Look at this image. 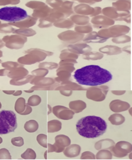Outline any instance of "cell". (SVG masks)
<instances>
[{
  "label": "cell",
  "mask_w": 132,
  "mask_h": 160,
  "mask_svg": "<svg viewBox=\"0 0 132 160\" xmlns=\"http://www.w3.org/2000/svg\"><path fill=\"white\" fill-rule=\"evenodd\" d=\"M74 77L79 84L94 86L109 82L113 76L109 71L99 66L90 65L77 69Z\"/></svg>",
  "instance_id": "cell-1"
},
{
  "label": "cell",
  "mask_w": 132,
  "mask_h": 160,
  "mask_svg": "<svg viewBox=\"0 0 132 160\" xmlns=\"http://www.w3.org/2000/svg\"><path fill=\"white\" fill-rule=\"evenodd\" d=\"M107 128V122L100 117L87 116L81 118L76 124V130L81 136L87 138H95L103 135Z\"/></svg>",
  "instance_id": "cell-2"
},
{
  "label": "cell",
  "mask_w": 132,
  "mask_h": 160,
  "mask_svg": "<svg viewBox=\"0 0 132 160\" xmlns=\"http://www.w3.org/2000/svg\"><path fill=\"white\" fill-rule=\"evenodd\" d=\"M17 126L16 115L13 111L3 110L0 112V135L13 132Z\"/></svg>",
  "instance_id": "cell-3"
},
{
  "label": "cell",
  "mask_w": 132,
  "mask_h": 160,
  "mask_svg": "<svg viewBox=\"0 0 132 160\" xmlns=\"http://www.w3.org/2000/svg\"><path fill=\"white\" fill-rule=\"evenodd\" d=\"M28 17L25 10L18 7H5L0 9V20L12 23L18 22Z\"/></svg>",
  "instance_id": "cell-4"
},
{
  "label": "cell",
  "mask_w": 132,
  "mask_h": 160,
  "mask_svg": "<svg viewBox=\"0 0 132 160\" xmlns=\"http://www.w3.org/2000/svg\"><path fill=\"white\" fill-rule=\"evenodd\" d=\"M132 151V144L129 142L120 141L114 146L110 152L112 155L118 158L126 157Z\"/></svg>",
  "instance_id": "cell-5"
},
{
  "label": "cell",
  "mask_w": 132,
  "mask_h": 160,
  "mask_svg": "<svg viewBox=\"0 0 132 160\" xmlns=\"http://www.w3.org/2000/svg\"><path fill=\"white\" fill-rule=\"evenodd\" d=\"M87 92L86 96L88 99L95 101L100 102L104 100L108 91L107 86L100 87H93Z\"/></svg>",
  "instance_id": "cell-6"
},
{
  "label": "cell",
  "mask_w": 132,
  "mask_h": 160,
  "mask_svg": "<svg viewBox=\"0 0 132 160\" xmlns=\"http://www.w3.org/2000/svg\"><path fill=\"white\" fill-rule=\"evenodd\" d=\"M53 112L59 119L68 120L73 118L74 113L69 108L62 106H57L53 108Z\"/></svg>",
  "instance_id": "cell-7"
},
{
  "label": "cell",
  "mask_w": 132,
  "mask_h": 160,
  "mask_svg": "<svg viewBox=\"0 0 132 160\" xmlns=\"http://www.w3.org/2000/svg\"><path fill=\"white\" fill-rule=\"evenodd\" d=\"M55 143L53 144L55 152L61 153L65 149L66 147L70 145L71 140L68 136L64 135H58L55 138Z\"/></svg>",
  "instance_id": "cell-8"
},
{
  "label": "cell",
  "mask_w": 132,
  "mask_h": 160,
  "mask_svg": "<svg viewBox=\"0 0 132 160\" xmlns=\"http://www.w3.org/2000/svg\"><path fill=\"white\" fill-rule=\"evenodd\" d=\"M68 48V49L64 50L62 52H69L76 54H81L89 52L92 49L90 46L85 43L70 45Z\"/></svg>",
  "instance_id": "cell-9"
},
{
  "label": "cell",
  "mask_w": 132,
  "mask_h": 160,
  "mask_svg": "<svg viewBox=\"0 0 132 160\" xmlns=\"http://www.w3.org/2000/svg\"><path fill=\"white\" fill-rule=\"evenodd\" d=\"M111 111L115 113H119L127 110L130 108V105L128 102L121 100H114L109 104Z\"/></svg>",
  "instance_id": "cell-10"
},
{
  "label": "cell",
  "mask_w": 132,
  "mask_h": 160,
  "mask_svg": "<svg viewBox=\"0 0 132 160\" xmlns=\"http://www.w3.org/2000/svg\"><path fill=\"white\" fill-rule=\"evenodd\" d=\"M28 73V71L22 67L18 68H14L13 70H10L7 75L9 78L17 80L24 78Z\"/></svg>",
  "instance_id": "cell-11"
},
{
  "label": "cell",
  "mask_w": 132,
  "mask_h": 160,
  "mask_svg": "<svg viewBox=\"0 0 132 160\" xmlns=\"http://www.w3.org/2000/svg\"><path fill=\"white\" fill-rule=\"evenodd\" d=\"M81 148L78 144H73L69 145L64 151V154L66 157L69 158H74L78 157L80 154Z\"/></svg>",
  "instance_id": "cell-12"
},
{
  "label": "cell",
  "mask_w": 132,
  "mask_h": 160,
  "mask_svg": "<svg viewBox=\"0 0 132 160\" xmlns=\"http://www.w3.org/2000/svg\"><path fill=\"white\" fill-rule=\"evenodd\" d=\"M115 144L114 142L111 139H104L97 142L94 145V148L97 150L101 149L110 150Z\"/></svg>",
  "instance_id": "cell-13"
},
{
  "label": "cell",
  "mask_w": 132,
  "mask_h": 160,
  "mask_svg": "<svg viewBox=\"0 0 132 160\" xmlns=\"http://www.w3.org/2000/svg\"><path fill=\"white\" fill-rule=\"evenodd\" d=\"M107 39L101 38L96 32H92L87 35L83 41L86 43H103L107 41Z\"/></svg>",
  "instance_id": "cell-14"
},
{
  "label": "cell",
  "mask_w": 132,
  "mask_h": 160,
  "mask_svg": "<svg viewBox=\"0 0 132 160\" xmlns=\"http://www.w3.org/2000/svg\"><path fill=\"white\" fill-rule=\"evenodd\" d=\"M69 108L74 113H79L82 112L86 108V103L82 100H78L71 102Z\"/></svg>",
  "instance_id": "cell-15"
},
{
  "label": "cell",
  "mask_w": 132,
  "mask_h": 160,
  "mask_svg": "<svg viewBox=\"0 0 132 160\" xmlns=\"http://www.w3.org/2000/svg\"><path fill=\"white\" fill-rule=\"evenodd\" d=\"M54 82L53 79L51 78H42L36 77V78L31 80L30 83L41 87H46L45 86L52 85Z\"/></svg>",
  "instance_id": "cell-16"
},
{
  "label": "cell",
  "mask_w": 132,
  "mask_h": 160,
  "mask_svg": "<svg viewBox=\"0 0 132 160\" xmlns=\"http://www.w3.org/2000/svg\"><path fill=\"white\" fill-rule=\"evenodd\" d=\"M99 50L100 52L108 55H118L122 52L121 48L113 46H105L99 49Z\"/></svg>",
  "instance_id": "cell-17"
},
{
  "label": "cell",
  "mask_w": 132,
  "mask_h": 160,
  "mask_svg": "<svg viewBox=\"0 0 132 160\" xmlns=\"http://www.w3.org/2000/svg\"><path fill=\"white\" fill-rule=\"evenodd\" d=\"M74 11L77 13L84 15H92L94 12V9L87 4L78 5L75 8Z\"/></svg>",
  "instance_id": "cell-18"
},
{
  "label": "cell",
  "mask_w": 132,
  "mask_h": 160,
  "mask_svg": "<svg viewBox=\"0 0 132 160\" xmlns=\"http://www.w3.org/2000/svg\"><path fill=\"white\" fill-rule=\"evenodd\" d=\"M62 123L57 120H53L48 122V132L53 133L59 131L62 128Z\"/></svg>",
  "instance_id": "cell-19"
},
{
  "label": "cell",
  "mask_w": 132,
  "mask_h": 160,
  "mask_svg": "<svg viewBox=\"0 0 132 160\" xmlns=\"http://www.w3.org/2000/svg\"><path fill=\"white\" fill-rule=\"evenodd\" d=\"M52 10L51 8L48 7L47 6L44 5L42 7L40 8L39 9L35 10L33 14V16L37 17L39 18H46L49 14H50Z\"/></svg>",
  "instance_id": "cell-20"
},
{
  "label": "cell",
  "mask_w": 132,
  "mask_h": 160,
  "mask_svg": "<svg viewBox=\"0 0 132 160\" xmlns=\"http://www.w3.org/2000/svg\"><path fill=\"white\" fill-rule=\"evenodd\" d=\"M108 120L112 124L119 126L125 122V118L122 115L116 113L111 115Z\"/></svg>",
  "instance_id": "cell-21"
},
{
  "label": "cell",
  "mask_w": 132,
  "mask_h": 160,
  "mask_svg": "<svg viewBox=\"0 0 132 160\" xmlns=\"http://www.w3.org/2000/svg\"><path fill=\"white\" fill-rule=\"evenodd\" d=\"M39 125L38 122L34 120H30L26 122L24 125V128L28 132H35L38 130Z\"/></svg>",
  "instance_id": "cell-22"
},
{
  "label": "cell",
  "mask_w": 132,
  "mask_h": 160,
  "mask_svg": "<svg viewBox=\"0 0 132 160\" xmlns=\"http://www.w3.org/2000/svg\"><path fill=\"white\" fill-rule=\"evenodd\" d=\"M26 104L25 100L24 98H19L15 102V111L19 114H21L25 110L26 108Z\"/></svg>",
  "instance_id": "cell-23"
},
{
  "label": "cell",
  "mask_w": 132,
  "mask_h": 160,
  "mask_svg": "<svg viewBox=\"0 0 132 160\" xmlns=\"http://www.w3.org/2000/svg\"><path fill=\"white\" fill-rule=\"evenodd\" d=\"M104 55L103 54L98 52H88L85 53L82 55V58L87 60H100L103 58Z\"/></svg>",
  "instance_id": "cell-24"
},
{
  "label": "cell",
  "mask_w": 132,
  "mask_h": 160,
  "mask_svg": "<svg viewBox=\"0 0 132 160\" xmlns=\"http://www.w3.org/2000/svg\"><path fill=\"white\" fill-rule=\"evenodd\" d=\"M112 158V153L107 149H101L98 152L96 155V158L98 160H110Z\"/></svg>",
  "instance_id": "cell-25"
},
{
  "label": "cell",
  "mask_w": 132,
  "mask_h": 160,
  "mask_svg": "<svg viewBox=\"0 0 132 160\" xmlns=\"http://www.w3.org/2000/svg\"><path fill=\"white\" fill-rule=\"evenodd\" d=\"M74 23L69 19H61L54 23L55 27L62 28H71L74 26Z\"/></svg>",
  "instance_id": "cell-26"
},
{
  "label": "cell",
  "mask_w": 132,
  "mask_h": 160,
  "mask_svg": "<svg viewBox=\"0 0 132 160\" xmlns=\"http://www.w3.org/2000/svg\"><path fill=\"white\" fill-rule=\"evenodd\" d=\"M33 76L28 75L25 78H21V79L11 80L10 81V84L11 85H15V86H21L25 84L30 81L33 78Z\"/></svg>",
  "instance_id": "cell-27"
},
{
  "label": "cell",
  "mask_w": 132,
  "mask_h": 160,
  "mask_svg": "<svg viewBox=\"0 0 132 160\" xmlns=\"http://www.w3.org/2000/svg\"><path fill=\"white\" fill-rule=\"evenodd\" d=\"M22 158L25 160H34L37 157L36 152L33 149L28 148L21 155Z\"/></svg>",
  "instance_id": "cell-28"
},
{
  "label": "cell",
  "mask_w": 132,
  "mask_h": 160,
  "mask_svg": "<svg viewBox=\"0 0 132 160\" xmlns=\"http://www.w3.org/2000/svg\"><path fill=\"white\" fill-rule=\"evenodd\" d=\"M71 19L72 22L75 23L76 22L80 21L79 22L78 25H85L88 24L90 18L87 17L79 16V15H73L71 17Z\"/></svg>",
  "instance_id": "cell-29"
},
{
  "label": "cell",
  "mask_w": 132,
  "mask_h": 160,
  "mask_svg": "<svg viewBox=\"0 0 132 160\" xmlns=\"http://www.w3.org/2000/svg\"><path fill=\"white\" fill-rule=\"evenodd\" d=\"M41 99L37 95H33L28 99L27 104L30 106L35 107L38 106L41 103Z\"/></svg>",
  "instance_id": "cell-30"
},
{
  "label": "cell",
  "mask_w": 132,
  "mask_h": 160,
  "mask_svg": "<svg viewBox=\"0 0 132 160\" xmlns=\"http://www.w3.org/2000/svg\"><path fill=\"white\" fill-rule=\"evenodd\" d=\"M37 140L39 144L43 148H47V136L45 134H41L37 136Z\"/></svg>",
  "instance_id": "cell-31"
},
{
  "label": "cell",
  "mask_w": 132,
  "mask_h": 160,
  "mask_svg": "<svg viewBox=\"0 0 132 160\" xmlns=\"http://www.w3.org/2000/svg\"><path fill=\"white\" fill-rule=\"evenodd\" d=\"M75 30L79 33H90L92 31L93 29L90 24H88L85 26H76Z\"/></svg>",
  "instance_id": "cell-32"
},
{
  "label": "cell",
  "mask_w": 132,
  "mask_h": 160,
  "mask_svg": "<svg viewBox=\"0 0 132 160\" xmlns=\"http://www.w3.org/2000/svg\"><path fill=\"white\" fill-rule=\"evenodd\" d=\"M130 40L131 38L129 36H123L114 38L112 39V41L116 43H124L130 42Z\"/></svg>",
  "instance_id": "cell-33"
},
{
  "label": "cell",
  "mask_w": 132,
  "mask_h": 160,
  "mask_svg": "<svg viewBox=\"0 0 132 160\" xmlns=\"http://www.w3.org/2000/svg\"><path fill=\"white\" fill-rule=\"evenodd\" d=\"M12 157L10 152L7 149H0V160H11Z\"/></svg>",
  "instance_id": "cell-34"
},
{
  "label": "cell",
  "mask_w": 132,
  "mask_h": 160,
  "mask_svg": "<svg viewBox=\"0 0 132 160\" xmlns=\"http://www.w3.org/2000/svg\"><path fill=\"white\" fill-rule=\"evenodd\" d=\"M11 142L15 147H22L24 144V139L21 137L14 138L11 139Z\"/></svg>",
  "instance_id": "cell-35"
},
{
  "label": "cell",
  "mask_w": 132,
  "mask_h": 160,
  "mask_svg": "<svg viewBox=\"0 0 132 160\" xmlns=\"http://www.w3.org/2000/svg\"><path fill=\"white\" fill-rule=\"evenodd\" d=\"M48 73V71L44 69H39L32 72V74L37 76V77L38 78H42L45 77Z\"/></svg>",
  "instance_id": "cell-36"
},
{
  "label": "cell",
  "mask_w": 132,
  "mask_h": 160,
  "mask_svg": "<svg viewBox=\"0 0 132 160\" xmlns=\"http://www.w3.org/2000/svg\"><path fill=\"white\" fill-rule=\"evenodd\" d=\"M58 66V64L55 63L44 62L41 63L39 65V68H46L50 69H55Z\"/></svg>",
  "instance_id": "cell-37"
},
{
  "label": "cell",
  "mask_w": 132,
  "mask_h": 160,
  "mask_svg": "<svg viewBox=\"0 0 132 160\" xmlns=\"http://www.w3.org/2000/svg\"><path fill=\"white\" fill-rule=\"evenodd\" d=\"M95 156L90 152H85L81 155V159H95Z\"/></svg>",
  "instance_id": "cell-38"
},
{
  "label": "cell",
  "mask_w": 132,
  "mask_h": 160,
  "mask_svg": "<svg viewBox=\"0 0 132 160\" xmlns=\"http://www.w3.org/2000/svg\"><path fill=\"white\" fill-rule=\"evenodd\" d=\"M20 65V64H18L16 62H6L3 63L2 66L4 68H8V69H14L16 68L17 67Z\"/></svg>",
  "instance_id": "cell-39"
},
{
  "label": "cell",
  "mask_w": 132,
  "mask_h": 160,
  "mask_svg": "<svg viewBox=\"0 0 132 160\" xmlns=\"http://www.w3.org/2000/svg\"><path fill=\"white\" fill-rule=\"evenodd\" d=\"M48 3L49 4L50 6H52L53 7H55V8H59L61 6L63 3V1H47Z\"/></svg>",
  "instance_id": "cell-40"
},
{
  "label": "cell",
  "mask_w": 132,
  "mask_h": 160,
  "mask_svg": "<svg viewBox=\"0 0 132 160\" xmlns=\"http://www.w3.org/2000/svg\"><path fill=\"white\" fill-rule=\"evenodd\" d=\"M32 109L30 106L26 104V108L25 110L24 111V112L22 113L20 115H27L30 114L32 112Z\"/></svg>",
  "instance_id": "cell-41"
},
{
  "label": "cell",
  "mask_w": 132,
  "mask_h": 160,
  "mask_svg": "<svg viewBox=\"0 0 132 160\" xmlns=\"http://www.w3.org/2000/svg\"><path fill=\"white\" fill-rule=\"evenodd\" d=\"M94 14L90 15V16L93 17L96 16L101 13L102 9L100 7H95L94 8Z\"/></svg>",
  "instance_id": "cell-42"
},
{
  "label": "cell",
  "mask_w": 132,
  "mask_h": 160,
  "mask_svg": "<svg viewBox=\"0 0 132 160\" xmlns=\"http://www.w3.org/2000/svg\"><path fill=\"white\" fill-rule=\"evenodd\" d=\"M62 95H65L66 96H70L72 95V90H69V91H68V90H66L65 91H64V90H63V91H60Z\"/></svg>",
  "instance_id": "cell-43"
},
{
  "label": "cell",
  "mask_w": 132,
  "mask_h": 160,
  "mask_svg": "<svg viewBox=\"0 0 132 160\" xmlns=\"http://www.w3.org/2000/svg\"><path fill=\"white\" fill-rule=\"evenodd\" d=\"M48 146V153H50V152H55V149L53 145L50 144H47Z\"/></svg>",
  "instance_id": "cell-44"
},
{
  "label": "cell",
  "mask_w": 132,
  "mask_h": 160,
  "mask_svg": "<svg viewBox=\"0 0 132 160\" xmlns=\"http://www.w3.org/2000/svg\"><path fill=\"white\" fill-rule=\"evenodd\" d=\"M9 70H7L6 69H1V70H0V76H3L8 75L9 72Z\"/></svg>",
  "instance_id": "cell-45"
},
{
  "label": "cell",
  "mask_w": 132,
  "mask_h": 160,
  "mask_svg": "<svg viewBox=\"0 0 132 160\" xmlns=\"http://www.w3.org/2000/svg\"><path fill=\"white\" fill-rule=\"evenodd\" d=\"M122 51L128 53L130 54L131 52H130V46H127L126 47H124V48L121 49Z\"/></svg>",
  "instance_id": "cell-46"
},
{
  "label": "cell",
  "mask_w": 132,
  "mask_h": 160,
  "mask_svg": "<svg viewBox=\"0 0 132 160\" xmlns=\"http://www.w3.org/2000/svg\"><path fill=\"white\" fill-rule=\"evenodd\" d=\"M113 94L116 95H121L125 92V91H112Z\"/></svg>",
  "instance_id": "cell-47"
},
{
  "label": "cell",
  "mask_w": 132,
  "mask_h": 160,
  "mask_svg": "<svg viewBox=\"0 0 132 160\" xmlns=\"http://www.w3.org/2000/svg\"><path fill=\"white\" fill-rule=\"evenodd\" d=\"M3 92L7 95H13L15 92V90H3Z\"/></svg>",
  "instance_id": "cell-48"
},
{
  "label": "cell",
  "mask_w": 132,
  "mask_h": 160,
  "mask_svg": "<svg viewBox=\"0 0 132 160\" xmlns=\"http://www.w3.org/2000/svg\"><path fill=\"white\" fill-rule=\"evenodd\" d=\"M79 2H86V3H88L89 4H91V5L93 4H94L95 3V2H99V1H78Z\"/></svg>",
  "instance_id": "cell-49"
},
{
  "label": "cell",
  "mask_w": 132,
  "mask_h": 160,
  "mask_svg": "<svg viewBox=\"0 0 132 160\" xmlns=\"http://www.w3.org/2000/svg\"><path fill=\"white\" fill-rule=\"evenodd\" d=\"M22 91L21 90H18L14 92L13 94V95L15 96H19V95H21L22 94Z\"/></svg>",
  "instance_id": "cell-50"
},
{
  "label": "cell",
  "mask_w": 132,
  "mask_h": 160,
  "mask_svg": "<svg viewBox=\"0 0 132 160\" xmlns=\"http://www.w3.org/2000/svg\"><path fill=\"white\" fill-rule=\"evenodd\" d=\"M48 108L49 109V111L48 112V114H50V113H51L52 112V108L51 107H50V106L49 105H48Z\"/></svg>",
  "instance_id": "cell-51"
},
{
  "label": "cell",
  "mask_w": 132,
  "mask_h": 160,
  "mask_svg": "<svg viewBox=\"0 0 132 160\" xmlns=\"http://www.w3.org/2000/svg\"><path fill=\"white\" fill-rule=\"evenodd\" d=\"M33 91H34V90H24V92L27 93H31L33 92Z\"/></svg>",
  "instance_id": "cell-52"
},
{
  "label": "cell",
  "mask_w": 132,
  "mask_h": 160,
  "mask_svg": "<svg viewBox=\"0 0 132 160\" xmlns=\"http://www.w3.org/2000/svg\"><path fill=\"white\" fill-rule=\"evenodd\" d=\"M47 151H46V152H45L44 154V158L45 159H47Z\"/></svg>",
  "instance_id": "cell-53"
},
{
  "label": "cell",
  "mask_w": 132,
  "mask_h": 160,
  "mask_svg": "<svg viewBox=\"0 0 132 160\" xmlns=\"http://www.w3.org/2000/svg\"><path fill=\"white\" fill-rule=\"evenodd\" d=\"M3 142V139L2 138L0 137V144H1V143Z\"/></svg>",
  "instance_id": "cell-54"
},
{
  "label": "cell",
  "mask_w": 132,
  "mask_h": 160,
  "mask_svg": "<svg viewBox=\"0 0 132 160\" xmlns=\"http://www.w3.org/2000/svg\"><path fill=\"white\" fill-rule=\"evenodd\" d=\"M1 108H2V104H1V103L0 102V109H1Z\"/></svg>",
  "instance_id": "cell-55"
}]
</instances>
